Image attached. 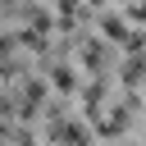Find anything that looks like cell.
I'll list each match as a JSON object with an SVG mask.
<instances>
[{"label":"cell","instance_id":"6da1fadb","mask_svg":"<svg viewBox=\"0 0 146 146\" xmlns=\"http://www.w3.org/2000/svg\"><path fill=\"white\" fill-rule=\"evenodd\" d=\"M100 27H105V36H110V41H123V36H128V32H123V18H114V14H105V18H100Z\"/></svg>","mask_w":146,"mask_h":146},{"label":"cell","instance_id":"7a4b0ae2","mask_svg":"<svg viewBox=\"0 0 146 146\" xmlns=\"http://www.w3.org/2000/svg\"><path fill=\"white\" fill-rule=\"evenodd\" d=\"M50 82H55L59 91H73V87H78V73H68V68H55V78H50Z\"/></svg>","mask_w":146,"mask_h":146}]
</instances>
